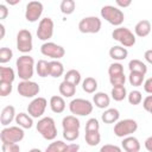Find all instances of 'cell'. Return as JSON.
I'll return each instance as SVG.
<instances>
[{
    "label": "cell",
    "instance_id": "d4e9b609",
    "mask_svg": "<svg viewBox=\"0 0 152 152\" xmlns=\"http://www.w3.org/2000/svg\"><path fill=\"white\" fill-rule=\"evenodd\" d=\"M49 68H50V76L53 78H58L64 74V65L59 61L49 62Z\"/></svg>",
    "mask_w": 152,
    "mask_h": 152
},
{
    "label": "cell",
    "instance_id": "f907efd6",
    "mask_svg": "<svg viewBox=\"0 0 152 152\" xmlns=\"http://www.w3.org/2000/svg\"><path fill=\"white\" fill-rule=\"evenodd\" d=\"M144 146H145V148H146L148 152H152V135H150V137L145 140Z\"/></svg>",
    "mask_w": 152,
    "mask_h": 152
},
{
    "label": "cell",
    "instance_id": "ffe728a7",
    "mask_svg": "<svg viewBox=\"0 0 152 152\" xmlns=\"http://www.w3.org/2000/svg\"><path fill=\"white\" fill-rule=\"evenodd\" d=\"M109 57L116 62H120V61H124L127 58L128 56V51L126 48L121 46V45H114L109 49Z\"/></svg>",
    "mask_w": 152,
    "mask_h": 152
},
{
    "label": "cell",
    "instance_id": "7c38bea8",
    "mask_svg": "<svg viewBox=\"0 0 152 152\" xmlns=\"http://www.w3.org/2000/svg\"><path fill=\"white\" fill-rule=\"evenodd\" d=\"M53 28H55V24L50 17H45V18L40 19V21L38 24V28H37L38 39H40L43 42H48L53 36Z\"/></svg>",
    "mask_w": 152,
    "mask_h": 152
},
{
    "label": "cell",
    "instance_id": "7402d4cb",
    "mask_svg": "<svg viewBox=\"0 0 152 152\" xmlns=\"http://www.w3.org/2000/svg\"><path fill=\"white\" fill-rule=\"evenodd\" d=\"M120 118V112L116 108H107L101 114V120L104 124H116Z\"/></svg>",
    "mask_w": 152,
    "mask_h": 152
},
{
    "label": "cell",
    "instance_id": "f35d334b",
    "mask_svg": "<svg viewBox=\"0 0 152 152\" xmlns=\"http://www.w3.org/2000/svg\"><path fill=\"white\" fill-rule=\"evenodd\" d=\"M100 129V124L96 118H90L86 122V132H94Z\"/></svg>",
    "mask_w": 152,
    "mask_h": 152
},
{
    "label": "cell",
    "instance_id": "f1b7e54d",
    "mask_svg": "<svg viewBox=\"0 0 152 152\" xmlns=\"http://www.w3.org/2000/svg\"><path fill=\"white\" fill-rule=\"evenodd\" d=\"M110 95H112V99L114 101H122L127 97V90L125 88V86H118V87H113L112 88V91H110Z\"/></svg>",
    "mask_w": 152,
    "mask_h": 152
},
{
    "label": "cell",
    "instance_id": "7dc6e473",
    "mask_svg": "<svg viewBox=\"0 0 152 152\" xmlns=\"http://www.w3.org/2000/svg\"><path fill=\"white\" fill-rule=\"evenodd\" d=\"M7 15H8V8L6 7V5L1 4L0 5V19L4 20V19H6Z\"/></svg>",
    "mask_w": 152,
    "mask_h": 152
},
{
    "label": "cell",
    "instance_id": "f546056e",
    "mask_svg": "<svg viewBox=\"0 0 152 152\" xmlns=\"http://www.w3.org/2000/svg\"><path fill=\"white\" fill-rule=\"evenodd\" d=\"M128 69H129V72L131 71H137V72H141V74H146L147 72V66L146 64L140 61V59H132L128 62Z\"/></svg>",
    "mask_w": 152,
    "mask_h": 152
},
{
    "label": "cell",
    "instance_id": "8fae6325",
    "mask_svg": "<svg viewBox=\"0 0 152 152\" xmlns=\"http://www.w3.org/2000/svg\"><path fill=\"white\" fill-rule=\"evenodd\" d=\"M40 52L45 57H50L53 61H58L65 55V49L53 42H45L40 46Z\"/></svg>",
    "mask_w": 152,
    "mask_h": 152
},
{
    "label": "cell",
    "instance_id": "ee69618b",
    "mask_svg": "<svg viewBox=\"0 0 152 152\" xmlns=\"http://www.w3.org/2000/svg\"><path fill=\"white\" fill-rule=\"evenodd\" d=\"M4 152H20V146L18 144H2Z\"/></svg>",
    "mask_w": 152,
    "mask_h": 152
},
{
    "label": "cell",
    "instance_id": "e0dca14e",
    "mask_svg": "<svg viewBox=\"0 0 152 152\" xmlns=\"http://www.w3.org/2000/svg\"><path fill=\"white\" fill-rule=\"evenodd\" d=\"M121 148H124L126 152H139L140 151V142L135 137L129 135V137L122 138Z\"/></svg>",
    "mask_w": 152,
    "mask_h": 152
},
{
    "label": "cell",
    "instance_id": "ba28073f",
    "mask_svg": "<svg viewBox=\"0 0 152 152\" xmlns=\"http://www.w3.org/2000/svg\"><path fill=\"white\" fill-rule=\"evenodd\" d=\"M138 129V122L133 119L119 120L114 125V134L118 138H126L132 135Z\"/></svg>",
    "mask_w": 152,
    "mask_h": 152
},
{
    "label": "cell",
    "instance_id": "9c48e42d",
    "mask_svg": "<svg viewBox=\"0 0 152 152\" xmlns=\"http://www.w3.org/2000/svg\"><path fill=\"white\" fill-rule=\"evenodd\" d=\"M102 26L101 19L95 15L84 17L78 23V31L81 33H97Z\"/></svg>",
    "mask_w": 152,
    "mask_h": 152
},
{
    "label": "cell",
    "instance_id": "277c9868",
    "mask_svg": "<svg viewBox=\"0 0 152 152\" xmlns=\"http://www.w3.org/2000/svg\"><path fill=\"white\" fill-rule=\"evenodd\" d=\"M101 13V17L108 21L110 25L113 26H118L120 27V25L124 23L125 20V14L124 12L119 8V7H115V6H112V5H106L101 8L100 11Z\"/></svg>",
    "mask_w": 152,
    "mask_h": 152
},
{
    "label": "cell",
    "instance_id": "d6986e66",
    "mask_svg": "<svg viewBox=\"0 0 152 152\" xmlns=\"http://www.w3.org/2000/svg\"><path fill=\"white\" fill-rule=\"evenodd\" d=\"M93 102L97 108L107 109L109 107V104H110V97H109V95H107L103 91H97L93 96Z\"/></svg>",
    "mask_w": 152,
    "mask_h": 152
},
{
    "label": "cell",
    "instance_id": "7bdbcfd3",
    "mask_svg": "<svg viewBox=\"0 0 152 152\" xmlns=\"http://www.w3.org/2000/svg\"><path fill=\"white\" fill-rule=\"evenodd\" d=\"M142 107L147 113H150L152 115V95H147L142 100Z\"/></svg>",
    "mask_w": 152,
    "mask_h": 152
},
{
    "label": "cell",
    "instance_id": "2e32d148",
    "mask_svg": "<svg viewBox=\"0 0 152 152\" xmlns=\"http://www.w3.org/2000/svg\"><path fill=\"white\" fill-rule=\"evenodd\" d=\"M15 108L13 106H6L2 108L1 110V115H0V124L5 127H7L13 120H15Z\"/></svg>",
    "mask_w": 152,
    "mask_h": 152
},
{
    "label": "cell",
    "instance_id": "4316f807",
    "mask_svg": "<svg viewBox=\"0 0 152 152\" xmlns=\"http://www.w3.org/2000/svg\"><path fill=\"white\" fill-rule=\"evenodd\" d=\"M82 89L88 94H94L97 90V81L94 77H86L82 81Z\"/></svg>",
    "mask_w": 152,
    "mask_h": 152
},
{
    "label": "cell",
    "instance_id": "b9f144b4",
    "mask_svg": "<svg viewBox=\"0 0 152 152\" xmlns=\"http://www.w3.org/2000/svg\"><path fill=\"white\" fill-rule=\"evenodd\" d=\"M100 152H122V148L119 147L118 145L113 144H106L100 148Z\"/></svg>",
    "mask_w": 152,
    "mask_h": 152
},
{
    "label": "cell",
    "instance_id": "484cf974",
    "mask_svg": "<svg viewBox=\"0 0 152 152\" xmlns=\"http://www.w3.org/2000/svg\"><path fill=\"white\" fill-rule=\"evenodd\" d=\"M15 80V72L11 66H0V82L13 83Z\"/></svg>",
    "mask_w": 152,
    "mask_h": 152
},
{
    "label": "cell",
    "instance_id": "bcb514c9",
    "mask_svg": "<svg viewBox=\"0 0 152 152\" xmlns=\"http://www.w3.org/2000/svg\"><path fill=\"white\" fill-rule=\"evenodd\" d=\"M144 90H145L147 94L152 95V77L145 80V82H144Z\"/></svg>",
    "mask_w": 152,
    "mask_h": 152
},
{
    "label": "cell",
    "instance_id": "836d02e7",
    "mask_svg": "<svg viewBox=\"0 0 152 152\" xmlns=\"http://www.w3.org/2000/svg\"><path fill=\"white\" fill-rule=\"evenodd\" d=\"M75 7H76V2L74 0H63L59 5V10L63 14L65 15H69L71 13H74L75 11Z\"/></svg>",
    "mask_w": 152,
    "mask_h": 152
},
{
    "label": "cell",
    "instance_id": "5bb4252c",
    "mask_svg": "<svg viewBox=\"0 0 152 152\" xmlns=\"http://www.w3.org/2000/svg\"><path fill=\"white\" fill-rule=\"evenodd\" d=\"M17 90L19 93V95H21L23 97H27V99H32L36 97L39 91H40V87L38 83L33 82V81H21L19 82Z\"/></svg>",
    "mask_w": 152,
    "mask_h": 152
},
{
    "label": "cell",
    "instance_id": "60d3db41",
    "mask_svg": "<svg viewBox=\"0 0 152 152\" xmlns=\"http://www.w3.org/2000/svg\"><path fill=\"white\" fill-rule=\"evenodd\" d=\"M12 83H7V82H0V96L5 97L7 95H10L12 93Z\"/></svg>",
    "mask_w": 152,
    "mask_h": 152
},
{
    "label": "cell",
    "instance_id": "52a82bcc",
    "mask_svg": "<svg viewBox=\"0 0 152 152\" xmlns=\"http://www.w3.org/2000/svg\"><path fill=\"white\" fill-rule=\"evenodd\" d=\"M112 38L121 44L124 48H131L135 44V34L127 27H116L112 32Z\"/></svg>",
    "mask_w": 152,
    "mask_h": 152
},
{
    "label": "cell",
    "instance_id": "44dd1931",
    "mask_svg": "<svg viewBox=\"0 0 152 152\" xmlns=\"http://www.w3.org/2000/svg\"><path fill=\"white\" fill-rule=\"evenodd\" d=\"M49 104H50L51 110L53 113H56V114H61L65 109V101H64V97L61 96V95H53V96H51Z\"/></svg>",
    "mask_w": 152,
    "mask_h": 152
},
{
    "label": "cell",
    "instance_id": "8992f818",
    "mask_svg": "<svg viewBox=\"0 0 152 152\" xmlns=\"http://www.w3.org/2000/svg\"><path fill=\"white\" fill-rule=\"evenodd\" d=\"M94 104L86 99H74L69 103V110L75 116H86L91 114Z\"/></svg>",
    "mask_w": 152,
    "mask_h": 152
},
{
    "label": "cell",
    "instance_id": "816d5d0a",
    "mask_svg": "<svg viewBox=\"0 0 152 152\" xmlns=\"http://www.w3.org/2000/svg\"><path fill=\"white\" fill-rule=\"evenodd\" d=\"M5 37V26L4 24H0V39H4Z\"/></svg>",
    "mask_w": 152,
    "mask_h": 152
},
{
    "label": "cell",
    "instance_id": "9a60e30c",
    "mask_svg": "<svg viewBox=\"0 0 152 152\" xmlns=\"http://www.w3.org/2000/svg\"><path fill=\"white\" fill-rule=\"evenodd\" d=\"M44 6L40 1H30L25 8V19L28 23H36L43 14Z\"/></svg>",
    "mask_w": 152,
    "mask_h": 152
},
{
    "label": "cell",
    "instance_id": "30bf717a",
    "mask_svg": "<svg viewBox=\"0 0 152 152\" xmlns=\"http://www.w3.org/2000/svg\"><path fill=\"white\" fill-rule=\"evenodd\" d=\"M17 49L26 55L32 49H33V40H32V33L26 30V28H21L19 30V32L17 33Z\"/></svg>",
    "mask_w": 152,
    "mask_h": 152
},
{
    "label": "cell",
    "instance_id": "d6a6232c",
    "mask_svg": "<svg viewBox=\"0 0 152 152\" xmlns=\"http://www.w3.org/2000/svg\"><path fill=\"white\" fill-rule=\"evenodd\" d=\"M84 139H86V142H87L89 146H96V145H99L100 141H101V134H100L99 131L86 132Z\"/></svg>",
    "mask_w": 152,
    "mask_h": 152
},
{
    "label": "cell",
    "instance_id": "681fc988",
    "mask_svg": "<svg viewBox=\"0 0 152 152\" xmlns=\"http://www.w3.org/2000/svg\"><path fill=\"white\" fill-rule=\"evenodd\" d=\"M144 58H145V61H146L147 63L152 64V49H148V50L145 51V53H144Z\"/></svg>",
    "mask_w": 152,
    "mask_h": 152
},
{
    "label": "cell",
    "instance_id": "4fadbf2b",
    "mask_svg": "<svg viewBox=\"0 0 152 152\" xmlns=\"http://www.w3.org/2000/svg\"><path fill=\"white\" fill-rule=\"evenodd\" d=\"M46 106H48V101H46L45 97H42V96L34 97V99L28 103V106H27V113H28V115H31L33 119L42 118L43 114L45 113Z\"/></svg>",
    "mask_w": 152,
    "mask_h": 152
},
{
    "label": "cell",
    "instance_id": "5b68a950",
    "mask_svg": "<svg viewBox=\"0 0 152 152\" xmlns=\"http://www.w3.org/2000/svg\"><path fill=\"white\" fill-rule=\"evenodd\" d=\"M24 128L19 126H7L0 132V139L2 144H18L24 139Z\"/></svg>",
    "mask_w": 152,
    "mask_h": 152
},
{
    "label": "cell",
    "instance_id": "f6af8a7d",
    "mask_svg": "<svg viewBox=\"0 0 152 152\" xmlns=\"http://www.w3.org/2000/svg\"><path fill=\"white\" fill-rule=\"evenodd\" d=\"M78 150H80V145L76 142H72V144H66L63 152H78Z\"/></svg>",
    "mask_w": 152,
    "mask_h": 152
},
{
    "label": "cell",
    "instance_id": "83f0119b",
    "mask_svg": "<svg viewBox=\"0 0 152 152\" xmlns=\"http://www.w3.org/2000/svg\"><path fill=\"white\" fill-rule=\"evenodd\" d=\"M64 81L74 84V86H78L81 82V74L78 70L76 69H70L64 74Z\"/></svg>",
    "mask_w": 152,
    "mask_h": 152
},
{
    "label": "cell",
    "instance_id": "6da1fadb",
    "mask_svg": "<svg viewBox=\"0 0 152 152\" xmlns=\"http://www.w3.org/2000/svg\"><path fill=\"white\" fill-rule=\"evenodd\" d=\"M17 66V74L21 81H30L33 76L36 65H34V59L30 55H23L18 57L15 62Z\"/></svg>",
    "mask_w": 152,
    "mask_h": 152
},
{
    "label": "cell",
    "instance_id": "74e56055",
    "mask_svg": "<svg viewBox=\"0 0 152 152\" xmlns=\"http://www.w3.org/2000/svg\"><path fill=\"white\" fill-rule=\"evenodd\" d=\"M13 57V51L10 48H1L0 49V63L5 64L10 62Z\"/></svg>",
    "mask_w": 152,
    "mask_h": 152
},
{
    "label": "cell",
    "instance_id": "8d00e7d4",
    "mask_svg": "<svg viewBox=\"0 0 152 152\" xmlns=\"http://www.w3.org/2000/svg\"><path fill=\"white\" fill-rule=\"evenodd\" d=\"M127 100H128V102H129L131 104L138 106V104H140L141 101H142V95H141V93H140L139 90H132V91L127 95Z\"/></svg>",
    "mask_w": 152,
    "mask_h": 152
},
{
    "label": "cell",
    "instance_id": "d590c367",
    "mask_svg": "<svg viewBox=\"0 0 152 152\" xmlns=\"http://www.w3.org/2000/svg\"><path fill=\"white\" fill-rule=\"evenodd\" d=\"M122 74H124V65L120 62H114V63H112L109 65V68H108V75H109V77L122 75Z\"/></svg>",
    "mask_w": 152,
    "mask_h": 152
},
{
    "label": "cell",
    "instance_id": "c3c4849f",
    "mask_svg": "<svg viewBox=\"0 0 152 152\" xmlns=\"http://www.w3.org/2000/svg\"><path fill=\"white\" fill-rule=\"evenodd\" d=\"M115 4H116L120 8H125V7L131 6L132 0H115Z\"/></svg>",
    "mask_w": 152,
    "mask_h": 152
},
{
    "label": "cell",
    "instance_id": "4dcf8cb0",
    "mask_svg": "<svg viewBox=\"0 0 152 152\" xmlns=\"http://www.w3.org/2000/svg\"><path fill=\"white\" fill-rule=\"evenodd\" d=\"M36 71L38 76L40 77H48L50 76V68H49V62L45 59H39L36 64Z\"/></svg>",
    "mask_w": 152,
    "mask_h": 152
},
{
    "label": "cell",
    "instance_id": "e575fe53",
    "mask_svg": "<svg viewBox=\"0 0 152 152\" xmlns=\"http://www.w3.org/2000/svg\"><path fill=\"white\" fill-rule=\"evenodd\" d=\"M66 144L62 140H55L52 141L45 150V152H63Z\"/></svg>",
    "mask_w": 152,
    "mask_h": 152
},
{
    "label": "cell",
    "instance_id": "ab89813d",
    "mask_svg": "<svg viewBox=\"0 0 152 152\" xmlns=\"http://www.w3.org/2000/svg\"><path fill=\"white\" fill-rule=\"evenodd\" d=\"M109 82L113 87H118V86H125L126 82V76L125 74L122 75H118V76H112L109 77Z\"/></svg>",
    "mask_w": 152,
    "mask_h": 152
},
{
    "label": "cell",
    "instance_id": "3957f363",
    "mask_svg": "<svg viewBox=\"0 0 152 152\" xmlns=\"http://www.w3.org/2000/svg\"><path fill=\"white\" fill-rule=\"evenodd\" d=\"M36 128L38 133L45 139V140H55L57 137V128L55 120L51 116H44L40 118L36 125Z\"/></svg>",
    "mask_w": 152,
    "mask_h": 152
},
{
    "label": "cell",
    "instance_id": "f5cc1de1",
    "mask_svg": "<svg viewBox=\"0 0 152 152\" xmlns=\"http://www.w3.org/2000/svg\"><path fill=\"white\" fill-rule=\"evenodd\" d=\"M28 152H42V150H39V148H37V147H34V148H31Z\"/></svg>",
    "mask_w": 152,
    "mask_h": 152
},
{
    "label": "cell",
    "instance_id": "1f68e13d",
    "mask_svg": "<svg viewBox=\"0 0 152 152\" xmlns=\"http://www.w3.org/2000/svg\"><path fill=\"white\" fill-rule=\"evenodd\" d=\"M145 75L141 72H137V71H131L129 76H128V82L131 86L133 87H140L145 81Z\"/></svg>",
    "mask_w": 152,
    "mask_h": 152
},
{
    "label": "cell",
    "instance_id": "cb8c5ba5",
    "mask_svg": "<svg viewBox=\"0 0 152 152\" xmlns=\"http://www.w3.org/2000/svg\"><path fill=\"white\" fill-rule=\"evenodd\" d=\"M58 90L63 97H72L76 94V86L63 80V82H61V84L58 87Z\"/></svg>",
    "mask_w": 152,
    "mask_h": 152
},
{
    "label": "cell",
    "instance_id": "603a6c76",
    "mask_svg": "<svg viewBox=\"0 0 152 152\" xmlns=\"http://www.w3.org/2000/svg\"><path fill=\"white\" fill-rule=\"evenodd\" d=\"M15 124L24 129H30L33 126V118L28 115V113L21 112V113H18L15 116Z\"/></svg>",
    "mask_w": 152,
    "mask_h": 152
},
{
    "label": "cell",
    "instance_id": "ac0fdd59",
    "mask_svg": "<svg viewBox=\"0 0 152 152\" xmlns=\"http://www.w3.org/2000/svg\"><path fill=\"white\" fill-rule=\"evenodd\" d=\"M150 32H151V21L147 19H142V20L138 21L134 26V34L140 38L147 37L150 34Z\"/></svg>",
    "mask_w": 152,
    "mask_h": 152
},
{
    "label": "cell",
    "instance_id": "7a4b0ae2",
    "mask_svg": "<svg viewBox=\"0 0 152 152\" xmlns=\"http://www.w3.org/2000/svg\"><path fill=\"white\" fill-rule=\"evenodd\" d=\"M63 138L66 141H75L80 137L81 122L75 115H66L62 120Z\"/></svg>",
    "mask_w": 152,
    "mask_h": 152
}]
</instances>
